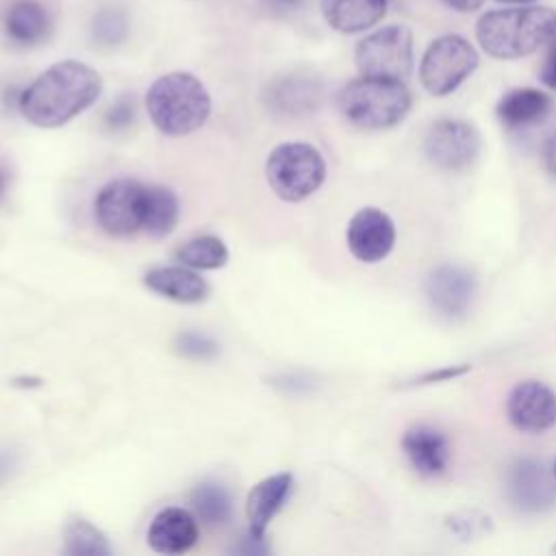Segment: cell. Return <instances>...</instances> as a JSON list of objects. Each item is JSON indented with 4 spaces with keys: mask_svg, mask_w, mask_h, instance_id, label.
Masks as SVG:
<instances>
[{
    "mask_svg": "<svg viewBox=\"0 0 556 556\" xmlns=\"http://www.w3.org/2000/svg\"><path fill=\"white\" fill-rule=\"evenodd\" d=\"M443 2L458 13H471L484 4V0H443Z\"/></svg>",
    "mask_w": 556,
    "mask_h": 556,
    "instance_id": "32",
    "label": "cell"
},
{
    "mask_svg": "<svg viewBox=\"0 0 556 556\" xmlns=\"http://www.w3.org/2000/svg\"><path fill=\"white\" fill-rule=\"evenodd\" d=\"M102 93L100 74L76 59H65L39 74L20 96V113L37 128H59L87 111Z\"/></svg>",
    "mask_w": 556,
    "mask_h": 556,
    "instance_id": "1",
    "label": "cell"
},
{
    "mask_svg": "<svg viewBox=\"0 0 556 556\" xmlns=\"http://www.w3.org/2000/svg\"><path fill=\"white\" fill-rule=\"evenodd\" d=\"M345 241L354 258L361 263H378L387 258L395 245V224L382 208L365 206L352 215Z\"/></svg>",
    "mask_w": 556,
    "mask_h": 556,
    "instance_id": "13",
    "label": "cell"
},
{
    "mask_svg": "<svg viewBox=\"0 0 556 556\" xmlns=\"http://www.w3.org/2000/svg\"><path fill=\"white\" fill-rule=\"evenodd\" d=\"M174 258L180 265H187L191 269H219L228 261V248L219 237L202 235L185 241L180 248H176Z\"/></svg>",
    "mask_w": 556,
    "mask_h": 556,
    "instance_id": "24",
    "label": "cell"
},
{
    "mask_svg": "<svg viewBox=\"0 0 556 556\" xmlns=\"http://www.w3.org/2000/svg\"><path fill=\"white\" fill-rule=\"evenodd\" d=\"M556 35V13L549 7L519 4L480 15L476 39L493 59H521L536 52Z\"/></svg>",
    "mask_w": 556,
    "mask_h": 556,
    "instance_id": "2",
    "label": "cell"
},
{
    "mask_svg": "<svg viewBox=\"0 0 556 556\" xmlns=\"http://www.w3.org/2000/svg\"><path fill=\"white\" fill-rule=\"evenodd\" d=\"M552 471H554V476H556V458H554V465H552Z\"/></svg>",
    "mask_w": 556,
    "mask_h": 556,
    "instance_id": "38",
    "label": "cell"
},
{
    "mask_svg": "<svg viewBox=\"0 0 556 556\" xmlns=\"http://www.w3.org/2000/svg\"><path fill=\"white\" fill-rule=\"evenodd\" d=\"M543 161H545V167H547L549 176L556 180V132L545 141V148H543Z\"/></svg>",
    "mask_w": 556,
    "mask_h": 556,
    "instance_id": "31",
    "label": "cell"
},
{
    "mask_svg": "<svg viewBox=\"0 0 556 556\" xmlns=\"http://www.w3.org/2000/svg\"><path fill=\"white\" fill-rule=\"evenodd\" d=\"M198 517L180 506L163 508L154 515L148 528V545L156 554L178 556L198 543Z\"/></svg>",
    "mask_w": 556,
    "mask_h": 556,
    "instance_id": "15",
    "label": "cell"
},
{
    "mask_svg": "<svg viewBox=\"0 0 556 556\" xmlns=\"http://www.w3.org/2000/svg\"><path fill=\"white\" fill-rule=\"evenodd\" d=\"M506 417L521 432H545L556 426V393L541 380H521L506 397Z\"/></svg>",
    "mask_w": 556,
    "mask_h": 556,
    "instance_id": "12",
    "label": "cell"
},
{
    "mask_svg": "<svg viewBox=\"0 0 556 556\" xmlns=\"http://www.w3.org/2000/svg\"><path fill=\"white\" fill-rule=\"evenodd\" d=\"M304 0H265L267 7L276 9V11H291L295 7H300Z\"/></svg>",
    "mask_w": 556,
    "mask_h": 556,
    "instance_id": "33",
    "label": "cell"
},
{
    "mask_svg": "<svg viewBox=\"0 0 556 556\" xmlns=\"http://www.w3.org/2000/svg\"><path fill=\"white\" fill-rule=\"evenodd\" d=\"M506 493L521 513H543L556 504V476L536 458H517L506 473Z\"/></svg>",
    "mask_w": 556,
    "mask_h": 556,
    "instance_id": "10",
    "label": "cell"
},
{
    "mask_svg": "<svg viewBox=\"0 0 556 556\" xmlns=\"http://www.w3.org/2000/svg\"><path fill=\"white\" fill-rule=\"evenodd\" d=\"M387 13V0H321V15L330 28L356 35L376 26Z\"/></svg>",
    "mask_w": 556,
    "mask_h": 556,
    "instance_id": "18",
    "label": "cell"
},
{
    "mask_svg": "<svg viewBox=\"0 0 556 556\" xmlns=\"http://www.w3.org/2000/svg\"><path fill=\"white\" fill-rule=\"evenodd\" d=\"M143 285L150 291L180 304H198L208 298L206 280L200 278L198 269L187 265L154 267L143 276Z\"/></svg>",
    "mask_w": 556,
    "mask_h": 556,
    "instance_id": "17",
    "label": "cell"
},
{
    "mask_svg": "<svg viewBox=\"0 0 556 556\" xmlns=\"http://www.w3.org/2000/svg\"><path fill=\"white\" fill-rule=\"evenodd\" d=\"M293 491V476L289 471L274 473L256 482L245 497V515H248V532L252 536L265 539V532L271 519L280 513Z\"/></svg>",
    "mask_w": 556,
    "mask_h": 556,
    "instance_id": "16",
    "label": "cell"
},
{
    "mask_svg": "<svg viewBox=\"0 0 556 556\" xmlns=\"http://www.w3.org/2000/svg\"><path fill=\"white\" fill-rule=\"evenodd\" d=\"M410 91L402 80L358 76L343 85L337 104L356 128L384 130L400 124L410 111Z\"/></svg>",
    "mask_w": 556,
    "mask_h": 556,
    "instance_id": "4",
    "label": "cell"
},
{
    "mask_svg": "<svg viewBox=\"0 0 556 556\" xmlns=\"http://www.w3.org/2000/svg\"><path fill=\"white\" fill-rule=\"evenodd\" d=\"M354 63L361 76L404 80L413 70V33L402 24L369 33L356 43Z\"/></svg>",
    "mask_w": 556,
    "mask_h": 556,
    "instance_id": "7",
    "label": "cell"
},
{
    "mask_svg": "<svg viewBox=\"0 0 556 556\" xmlns=\"http://www.w3.org/2000/svg\"><path fill=\"white\" fill-rule=\"evenodd\" d=\"M143 206L146 185L132 178H119L100 189L93 213L104 232L113 237H128L143 230Z\"/></svg>",
    "mask_w": 556,
    "mask_h": 556,
    "instance_id": "8",
    "label": "cell"
},
{
    "mask_svg": "<svg viewBox=\"0 0 556 556\" xmlns=\"http://www.w3.org/2000/svg\"><path fill=\"white\" fill-rule=\"evenodd\" d=\"M128 35V22L117 9H102L93 20V39L100 46H117Z\"/></svg>",
    "mask_w": 556,
    "mask_h": 556,
    "instance_id": "26",
    "label": "cell"
},
{
    "mask_svg": "<svg viewBox=\"0 0 556 556\" xmlns=\"http://www.w3.org/2000/svg\"><path fill=\"white\" fill-rule=\"evenodd\" d=\"M13 384H15V387H39V384H41V378H24V376H22V378H15Z\"/></svg>",
    "mask_w": 556,
    "mask_h": 556,
    "instance_id": "34",
    "label": "cell"
},
{
    "mask_svg": "<svg viewBox=\"0 0 556 556\" xmlns=\"http://www.w3.org/2000/svg\"><path fill=\"white\" fill-rule=\"evenodd\" d=\"M321 87L304 74H287L267 85V106L285 115H304L319 104Z\"/></svg>",
    "mask_w": 556,
    "mask_h": 556,
    "instance_id": "19",
    "label": "cell"
},
{
    "mask_svg": "<svg viewBox=\"0 0 556 556\" xmlns=\"http://www.w3.org/2000/svg\"><path fill=\"white\" fill-rule=\"evenodd\" d=\"M541 83L549 89H556V43L552 46V50L545 56V63L541 67Z\"/></svg>",
    "mask_w": 556,
    "mask_h": 556,
    "instance_id": "30",
    "label": "cell"
},
{
    "mask_svg": "<svg viewBox=\"0 0 556 556\" xmlns=\"http://www.w3.org/2000/svg\"><path fill=\"white\" fill-rule=\"evenodd\" d=\"M497 2H506V4H532L534 0H497Z\"/></svg>",
    "mask_w": 556,
    "mask_h": 556,
    "instance_id": "37",
    "label": "cell"
},
{
    "mask_svg": "<svg viewBox=\"0 0 556 556\" xmlns=\"http://www.w3.org/2000/svg\"><path fill=\"white\" fill-rule=\"evenodd\" d=\"M265 176L271 191L285 202H302L326 180L321 152L304 141L276 146L265 161Z\"/></svg>",
    "mask_w": 556,
    "mask_h": 556,
    "instance_id": "5",
    "label": "cell"
},
{
    "mask_svg": "<svg viewBox=\"0 0 556 556\" xmlns=\"http://www.w3.org/2000/svg\"><path fill=\"white\" fill-rule=\"evenodd\" d=\"M428 161L443 172H463L471 167L480 154V132L465 119H439L424 139Z\"/></svg>",
    "mask_w": 556,
    "mask_h": 556,
    "instance_id": "9",
    "label": "cell"
},
{
    "mask_svg": "<svg viewBox=\"0 0 556 556\" xmlns=\"http://www.w3.org/2000/svg\"><path fill=\"white\" fill-rule=\"evenodd\" d=\"M402 452L421 478H439L441 473H445L452 460V447L447 437L439 428L428 424L410 426L402 434Z\"/></svg>",
    "mask_w": 556,
    "mask_h": 556,
    "instance_id": "14",
    "label": "cell"
},
{
    "mask_svg": "<svg viewBox=\"0 0 556 556\" xmlns=\"http://www.w3.org/2000/svg\"><path fill=\"white\" fill-rule=\"evenodd\" d=\"M135 119V104H132V98H119L109 111H106V124L113 128V130H119V128H126L128 124H132Z\"/></svg>",
    "mask_w": 556,
    "mask_h": 556,
    "instance_id": "29",
    "label": "cell"
},
{
    "mask_svg": "<svg viewBox=\"0 0 556 556\" xmlns=\"http://www.w3.org/2000/svg\"><path fill=\"white\" fill-rule=\"evenodd\" d=\"M7 469H9V460H7V456H0V480L9 473Z\"/></svg>",
    "mask_w": 556,
    "mask_h": 556,
    "instance_id": "35",
    "label": "cell"
},
{
    "mask_svg": "<svg viewBox=\"0 0 556 556\" xmlns=\"http://www.w3.org/2000/svg\"><path fill=\"white\" fill-rule=\"evenodd\" d=\"M146 109L152 124L163 135L185 137L206 124L211 115V96L198 76L189 72H169L150 85Z\"/></svg>",
    "mask_w": 556,
    "mask_h": 556,
    "instance_id": "3",
    "label": "cell"
},
{
    "mask_svg": "<svg viewBox=\"0 0 556 556\" xmlns=\"http://www.w3.org/2000/svg\"><path fill=\"white\" fill-rule=\"evenodd\" d=\"M180 217V204L172 189L161 185H146V206H143V230L152 239H163L172 235Z\"/></svg>",
    "mask_w": 556,
    "mask_h": 556,
    "instance_id": "22",
    "label": "cell"
},
{
    "mask_svg": "<svg viewBox=\"0 0 556 556\" xmlns=\"http://www.w3.org/2000/svg\"><path fill=\"white\" fill-rule=\"evenodd\" d=\"M2 26L11 41H15L20 46H35L48 37V33L52 28V20L41 2L15 0L7 9Z\"/></svg>",
    "mask_w": 556,
    "mask_h": 556,
    "instance_id": "21",
    "label": "cell"
},
{
    "mask_svg": "<svg viewBox=\"0 0 556 556\" xmlns=\"http://www.w3.org/2000/svg\"><path fill=\"white\" fill-rule=\"evenodd\" d=\"M191 506L198 519L208 526H222L232 515L230 493L219 482H202L191 493Z\"/></svg>",
    "mask_w": 556,
    "mask_h": 556,
    "instance_id": "25",
    "label": "cell"
},
{
    "mask_svg": "<svg viewBox=\"0 0 556 556\" xmlns=\"http://www.w3.org/2000/svg\"><path fill=\"white\" fill-rule=\"evenodd\" d=\"M476 291V276L469 269L450 263L434 267L424 282L426 300L445 319L465 317L471 308Z\"/></svg>",
    "mask_w": 556,
    "mask_h": 556,
    "instance_id": "11",
    "label": "cell"
},
{
    "mask_svg": "<svg viewBox=\"0 0 556 556\" xmlns=\"http://www.w3.org/2000/svg\"><path fill=\"white\" fill-rule=\"evenodd\" d=\"M4 191H7V176H4V172L0 169V200H2Z\"/></svg>",
    "mask_w": 556,
    "mask_h": 556,
    "instance_id": "36",
    "label": "cell"
},
{
    "mask_svg": "<svg viewBox=\"0 0 556 556\" xmlns=\"http://www.w3.org/2000/svg\"><path fill=\"white\" fill-rule=\"evenodd\" d=\"M63 552L67 556H109L111 545L100 528L85 517H70L63 528Z\"/></svg>",
    "mask_w": 556,
    "mask_h": 556,
    "instance_id": "23",
    "label": "cell"
},
{
    "mask_svg": "<svg viewBox=\"0 0 556 556\" xmlns=\"http://www.w3.org/2000/svg\"><path fill=\"white\" fill-rule=\"evenodd\" d=\"M471 369L469 363H458V365H445V367H439V369H430L417 378H413L408 382V387H424V384H437V382H447V380H454L463 374H467Z\"/></svg>",
    "mask_w": 556,
    "mask_h": 556,
    "instance_id": "28",
    "label": "cell"
},
{
    "mask_svg": "<svg viewBox=\"0 0 556 556\" xmlns=\"http://www.w3.org/2000/svg\"><path fill=\"white\" fill-rule=\"evenodd\" d=\"M478 67L476 48L460 35H441L424 52L419 63V80L424 89L437 98L456 91Z\"/></svg>",
    "mask_w": 556,
    "mask_h": 556,
    "instance_id": "6",
    "label": "cell"
},
{
    "mask_svg": "<svg viewBox=\"0 0 556 556\" xmlns=\"http://www.w3.org/2000/svg\"><path fill=\"white\" fill-rule=\"evenodd\" d=\"M549 109L552 98L545 91L532 87H517L500 98L495 113L500 122L508 128H528L543 122Z\"/></svg>",
    "mask_w": 556,
    "mask_h": 556,
    "instance_id": "20",
    "label": "cell"
},
{
    "mask_svg": "<svg viewBox=\"0 0 556 556\" xmlns=\"http://www.w3.org/2000/svg\"><path fill=\"white\" fill-rule=\"evenodd\" d=\"M552 552H556V545H554V547H552Z\"/></svg>",
    "mask_w": 556,
    "mask_h": 556,
    "instance_id": "39",
    "label": "cell"
},
{
    "mask_svg": "<svg viewBox=\"0 0 556 556\" xmlns=\"http://www.w3.org/2000/svg\"><path fill=\"white\" fill-rule=\"evenodd\" d=\"M176 352L193 361H211L219 354V345L202 332H180L176 337Z\"/></svg>",
    "mask_w": 556,
    "mask_h": 556,
    "instance_id": "27",
    "label": "cell"
}]
</instances>
